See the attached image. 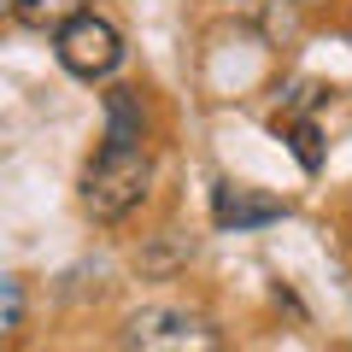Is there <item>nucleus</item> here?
<instances>
[{"mask_svg":"<svg viewBox=\"0 0 352 352\" xmlns=\"http://www.w3.org/2000/svg\"><path fill=\"white\" fill-rule=\"evenodd\" d=\"M147 188H153L147 147H135V141H106L100 159L88 164V176H82V206H88L94 223H124L147 200Z\"/></svg>","mask_w":352,"mask_h":352,"instance_id":"nucleus-1","label":"nucleus"},{"mask_svg":"<svg viewBox=\"0 0 352 352\" xmlns=\"http://www.w3.org/2000/svg\"><path fill=\"white\" fill-rule=\"evenodd\" d=\"M53 53H59V65H65L71 76H82V82H100V76H112L118 59H124V36H118L106 18L76 12L71 24H59Z\"/></svg>","mask_w":352,"mask_h":352,"instance_id":"nucleus-2","label":"nucleus"},{"mask_svg":"<svg viewBox=\"0 0 352 352\" xmlns=\"http://www.w3.org/2000/svg\"><path fill=\"white\" fill-rule=\"evenodd\" d=\"M129 346L147 352H217V329L206 323L200 311H182V305H147V311L129 317Z\"/></svg>","mask_w":352,"mask_h":352,"instance_id":"nucleus-3","label":"nucleus"},{"mask_svg":"<svg viewBox=\"0 0 352 352\" xmlns=\"http://www.w3.org/2000/svg\"><path fill=\"white\" fill-rule=\"evenodd\" d=\"M212 217L223 229H258V223H276V217H282V200H276V194H264V188H247V182H217Z\"/></svg>","mask_w":352,"mask_h":352,"instance_id":"nucleus-4","label":"nucleus"},{"mask_svg":"<svg viewBox=\"0 0 352 352\" xmlns=\"http://www.w3.org/2000/svg\"><path fill=\"white\" fill-rule=\"evenodd\" d=\"M147 135V112H141V94L135 88H112L106 94V141H135Z\"/></svg>","mask_w":352,"mask_h":352,"instance_id":"nucleus-5","label":"nucleus"},{"mask_svg":"<svg viewBox=\"0 0 352 352\" xmlns=\"http://www.w3.org/2000/svg\"><path fill=\"white\" fill-rule=\"evenodd\" d=\"M76 12H88V0H18V18H24L30 30H59V24H71Z\"/></svg>","mask_w":352,"mask_h":352,"instance_id":"nucleus-6","label":"nucleus"},{"mask_svg":"<svg viewBox=\"0 0 352 352\" xmlns=\"http://www.w3.org/2000/svg\"><path fill=\"white\" fill-rule=\"evenodd\" d=\"M188 252H194V241L182 235V229H164V235H159V247H147V252H141V270H147V276H170V270H176L182 258H188Z\"/></svg>","mask_w":352,"mask_h":352,"instance_id":"nucleus-7","label":"nucleus"},{"mask_svg":"<svg viewBox=\"0 0 352 352\" xmlns=\"http://www.w3.org/2000/svg\"><path fill=\"white\" fill-rule=\"evenodd\" d=\"M18 323H24V282L0 270V340H12Z\"/></svg>","mask_w":352,"mask_h":352,"instance_id":"nucleus-8","label":"nucleus"},{"mask_svg":"<svg viewBox=\"0 0 352 352\" xmlns=\"http://www.w3.org/2000/svg\"><path fill=\"white\" fill-rule=\"evenodd\" d=\"M288 141H294V153H300L305 170H317V159H323V153H317V129L311 124H288Z\"/></svg>","mask_w":352,"mask_h":352,"instance_id":"nucleus-9","label":"nucleus"},{"mask_svg":"<svg viewBox=\"0 0 352 352\" xmlns=\"http://www.w3.org/2000/svg\"><path fill=\"white\" fill-rule=\"evenodd\" d=\"M6 12H18V0H0V18H6Z\"/></svg>","mask_w":352,"mask_h":352,"instance_id":"nucleus-10","label":"nucleus"}]
</instances>
